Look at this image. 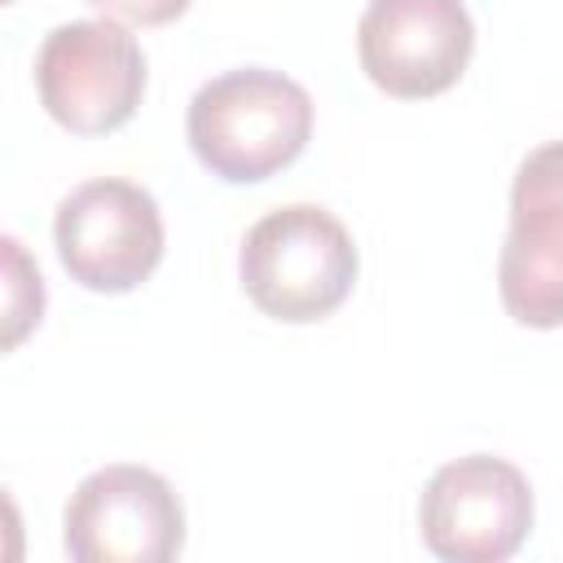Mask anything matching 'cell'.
I'll return each mask as SVG.
<instances>
[{
	"label": "cell",
	"instance_id": "cell-3",
	"mask_svg": "<svg viewBox=\"0 0 563 563\" xmlns=\"http://www.w3.org/2000/svg\"><path fill=\"white\" fill-rule=\"evenodd\" d=\"M35 92L48 119L75 136L119 132L145 97V53L114 18L62 22L35 53Z\"/></svg>",
	"mask_w": 563,
	"mask_h": 563
},
{
	"label": "cell",
	"instance_id": "cell-6",
	"mask_svg": "<svg viewBox=\"0 0 563 563\" xmlns=\"http://www.w3.org/2000/svg\"><path fill=\"white\" fill-rule=\"evenodd\" d=\"M62 545L75 563H167L185 545L180 497L150 466H101L75 484Z\"/></svg>",
	"mask_w": 563,
	"mask_h": 563
},
{
	"label": "cell",
	"instance_id": "cell-1",
	"mask_svg": "<svg viewBox=\"0 0 563 563\" xmlns=\"http://www.w3.org/2000/svg\"><path fill=\"white\" fill-rule=\"evenodd\" d=\"M185 136L194 158L224 185H260L303 154L312 97L282 70L238 66L194 92Z\"/></svg>",
	"mask_w": 563,
	"mask_h": 563
},
{
	"label": "cell",
	"instance_id": "cell-10",
	"mask_svg": "<svg viewBox=\"0 0 563 563\" xmlns=\"http://www.w3.org/2000/svg\"><path fill=\"white\" fill-rule=\"evenodd\" d=\"M92 9H101L106 18L123 22V26H167L176 22L194 0H88Z\"/></svg>",
	"mask_w": 563,
	"mask_h": 563
},
{
	"label": "cell",
	"instance_id": "cell-2",
	"mask_svg": "<svg viewBox=\"0 0 563 563\" xmlns=\"http://www.w3.org/2000/svg\"><path fill=\"white\" fill-rule=\"evenodd\" d=\"M356 268L361 260L347 224L317 202H290L260 216L238 251L246 299L286 325H308L343 308Z\"/></svg>",
	"mask_w": 563,
	"mask_h": 563
},
{
	"label": "cell",
	"instance_id": "cell-9",
	"mask_svg": "<svg viewBox=\"0 0 563 563\" xmlns=\"http://www.w3.org/2000/svg\"><path fill=\"white\" fill-rule=\"evenodd\" d=\"M0 246H4V347L13 352L26 339V330H35L44 317V277L13 233Z\"/></svg>",
	"mask_w": 563,
	"mask_h": 563
},
{
	"label": "cell",
	"instance_id": "cell-8",
	"mask_svg": "<svg viewBox=\"0 0 563 563\" xmlns=\"http://www.w3.org/2000/svg\"><path fill=\"white\" fill-rule=\"evenodd\" d=\"M497 295L506 317L528 330L563 325V141L537 145L515 172Z\"/></svg>",
	"mask_w": 563,
	"mask_h": 563
},
{
	"label": "cell",
	"instance_id": "cell-7",
	"mask_svg": "<svg viewBox=\"0 0 563 563\" xmlns=\"http://www.w3.org/2000/svg\"><path fill=\"white\" fill-rule=\"evenodd\" d=\"M475 53V22L462 0H369L356 22L365 79L396 101L449 92Z\"/></svg>",
	"mask_w": 563,
	"mask_h": 563
},
{
	"label": "cell",
	"instance_id": "cell-5",
	"mask_svg": "<svg viewBox=\"0 0 563 563\" xmlns=\"http://www.w3.org/2000/svg\"><path fill=\"white\" fill-rule=\"evenodd\" d=\"M418 528L444 563H501L532 532V484L506 457H453L427 479Z\"/></svg>",
	"mask_w": 563,
	"mask_h": 563
},
{
	"label": "cell",
	"instance_id": "cell-4",
	"mask_svg": "<svg viewBox=\"0 0 563 563\" xmlns=\"http://www.w3.org/2000/svg\"><path fill=\"white\" fill-rule=\"evenodd\" d=\"M57 260L92 295H128L163 264V211L150 189L101 176L75 185L53 216Z\"/></svg>",
	"mask_w": 563,
	"mask_h": 563
}]
</instances>
